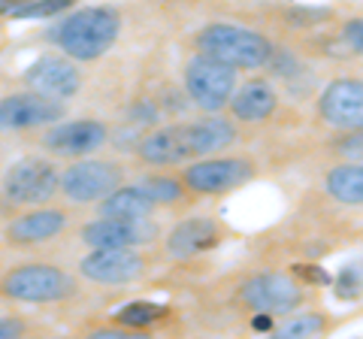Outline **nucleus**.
Segmentation results:
<instances>
[{
	"label": "nucleus",
	"instance_id": "nucleus-1",
	"mask_svg": "<svg viewBox=\"0 0 363 339\" xmlns=\"http://www.w3.org/2000/svg\"><path fill=\"white\" fill-rule=\"evenodd\" d=\"M118 30H121V16L112 6H85L61 21L55 40H58L67 58L97 61L100 55H106L116 46Z\"/></svg>",
	"mask_w": 363,
	"mask_h": 339
},
{
	"label": "nucleus",
	"instance_id": "nucleus-2",
	"mask_svg": "<svg viewBox=\"0 0 363 339\" xmlns=\"http://www.w3.org/2000/svg\"><path fill=\"white\" fill-rule=\"evenodd\" d=\"M197 49L200 55H209V58L233 67V70H257L272 58V43L264 33L240 25H224V21L197 33Z\"/></svg>",
	"mask_w": 363,
	"mask_h": 339
},
{
	"label": "nucleus",
	"instance_id": "nucleus-3",
	"mask_svg": "<svg viewBox=\"0 0 363 339\" xmlns=\"http://www.w3.org/2000/svg\"><path fill=\"white\" fill-rule=\"evenodd\" d=\"M0 294L16 303H61L76 294V279L52 264H25L0 279Z\"/></svg>",
	"mask_w": 363,
	"mask_h": 339
},
{
	"label": "nucleus",
	"instance_id": "nucleus-4",
	"mask_svg": "<svg viewBox=\"0 0 363 339\" xmlns=\"http://www.w3.org/2000/svg\"><path fill=\"white\" fill-rule=\"evenodd\" d=\"M61 191V173L52 161L21 157L4 173V194L18 206H43Z\"/></svg>",
	"mask_w": 363,
	"mask_h": 339
},
{
	"label": "nucleus",
	"instance_id": "nucleus-5",
	"mask_svg": "<svg viewBox=\"0 0 363 339\" xmlns=\"http://www.w3.org/2000/svg\"><path fill=\"white\" fill-rule=\"evenodd\" d=\"M185 91L200 109L218 112L230 104L236 91V70L209 55H197L185 67Z\"/></svg>",
	"mask_w": 363,
	"mask_h": 339
},
{
	"label": "nucleus",
	"instance_id": "nucleus-6",
	"mask_svg": "<svg viewBox=\"0 0 363 339\" xmlns=\"http://www.w3.org/2000/svg\"><path fill=\"white\" fill-rule=\"evenodd\" d=\"M121 179H124V170L116 161L85 157V161H76L61 173V194L73 203H97L109 191H116L121 185Z\"/></svg>",
	"mask_w": 363,
	"mask_h": 339
},
{
	"label": "nucleus",
	"instance_id": "nucleus-7",
	"mask_svg": "<svg viewBox=\"0 0 363 339\" xmlns=\"http://www.w3.org/2000/svg\"><path fill=\"white\" fill-rule=\"evenodd\" d=\"M255 176V164L245 157H203L185 167L182 182H185L194 194H224L245 185Z\"/></svg>",
	"mask_w": 363,
	"mask_h": 339
},
{
	"label": "nucleus",
	"instance_id": "nucleus-8",
	"mask_svg": "<svg viewBox=\"0 0 363 339\" xmlns=\"http://www.w3.org/2000/svg\"><path fill=\"white\" fill-rule=\"evenodd\" d=\"M240 297L255 312L288 315L303 303V288L285 273H257L242 282Z\"/></svg>",
	"mask_w": 363,
	"mask_h": 339
},
{
	"label": "nucleus",
	"instance_id": "nucleus-9",
	"mask_svg": "<svg viewBox=\"0 0 363 339\" xmlns=\"http://www.w3.org/2000/svg\"><path fill=\"white\" fill-rule=\"evenodd\" d=\"M79 273L97 285H130L145 273V257L136 248H91L79 261Z\"/></svg>",
	"mask_w": 363,
	"mask_h": 339
},
{
	"label": "nucleus",
	"instance_id": "nucleus-10",
	"mask_svg": "<svg viewBox=\"0 0 363 339\" xmlns=\"http://www.w3.org/2000/svg\"><path fill=\"white\" fill-rule=\"evenodd\" d=\"M64 118V100L45 97L40 91H21L0 97V130H28Z\"/></svg>",
	"mask_w": 363,
	"mask_h": 339
},
{
	"label": "nucleus",
	"instance_id": "nucleus-11",
	"mask_svg": "<svg viewBox=\"0 0 363 339\" xmlns=\"http://www.w3.org/2000/svg\"><path fill=\"white\" fill-rule=\"evenodd\" d=\"M82 243L91 248H140L157 240V224L149 218H104L82 228Z\"/></svg>",
	"mask_w": 363,
	"mask_h": 339
},
{
	"label": "nucleus",
	"instance_id": "nucleus-12",
	"mask_svg": "<svg viewBox=\"0 0 363 339\" xmlns=\"http://www.w3.org/2000/svg\"><path fill=\"white\" fill-rule=\"evenodd\" d=\"M321 118L339 130H363V79H336L318 100Z\"/></svg>",
	"mask_w": 363,
	"mask_h": 339
},
{
	"label": "nucleus",
	"instance_id": "nucleus-13",
	"mask_svg": "<svg viewBox=\"0 0 363 339\" xmlns=\"http://www.w3.org/2000/svg\"><path fill=\"white\" fill-rule=\"evenodd\" d=\"M109 130L104 121L97 118H79V121H55L43 137V145L55 155L64 157H79V155H91L106 143Z\"/></svg>",
	"mask_w": 363,
	"mask_h": 339
},
{
	"label": "nucleus",
	"instance_id": "nucleus-14",
	"mask_svg": "<svg viewBox=\"0 0 363 339\" xmlns=\"http://www.w3.org/2000/svg\"><path fill=\"white\" fill-rule=\"evenodd\" d=\"M25 82L30 91H40L55 100H70L79 91V85H82V76H79L76 64L70 58L43 55V58H37L25 70Z\"/></svg>",
	"mask_w": 363,
	"mask_h": 339
},
{
	"label": "nucleus",
	"instance_id": "nucleus-15",
	"mask_svg": "<svg viewBox=\"0 0 363 339\" xmlns=\"http://www.w3.org/2000/svg\"><path fill=\"white\" fill-rule=\"evenodd\" d=\"M136 155L152 167H169L191 161V140H188V124H169V128H157L136 143Z\"/></svg>",
	"mask_w": 363,
	"mask_h": 339
},
{
	"label": "nucleus",
	"instance_id": "nucleus-16",
	"mask_svg": "<svg viewBox=\"0 0 363 339\" xmlns=\"http://www.w3.org/2000/svg\"><path fill=\"white\" fill-rule=\"evenodd\" d=\"M218 240L221 230L212 218H185L167 233V255L173 261H191V257L215 248Z\"/></svg>",
	"mask_w": 363,
	"mask_h": 339
},
{
	"label": "nucleus",
	"instance_id": "nucleus-17",
	"mask_svg": "<svg viewBox=\"0 0 363 339\" xmlns=\"http://www.w3.org/2000/svg\"><path fill=\"white\" fill-rule=\"evenodd\" d=\"M67 230V212L64 209H30L25 216H18L6 228V240L13 245H37L49 243L58 233Z\"/></svg>",
	"mask_w": 363,
	"mask_h": 339
},
{
	"label": "nucleus",
	"instance_id": "nucleus-18",
	"mask_svg": "<svg viewBox=\"0 0 363 339\" xmlns=\"http://www.w3.org/2000/svg\"><path fill=\"white\" fill-rule=\"evenodd\" d=\"M230 112L236 121H248V124L267 121L272 112H276V91H272L269 82H260V79L245 82L240 91H233Z\"/></svg>",
	"mask_w": 363,
	"mask_h": 339
},
{
	"label": "nucleus",
	"instance_id": "nucleus-19",
	"mask_svg": "<svg viewBox=\"0 0 363 339\" xmlns=\"http://www.w3.org/2000/svg\"><path fill=\"white\" fill-rule=\"evenodd\" d=\"M188 140H191L194 157H209L236 143V128L230 118H221V116L200 118L194 124H188Z\"/></svg>",
	"mask_w": 363,
	"mask_h": 339
},
{
	"label": "nucleus",
	"instance_id": "nucleus-20",
	"mask_svg": "<svg viewBox=\"0 0 363 339\" xmlns=\"http://www.w3.org/2000/svg\"><path fill=\"white\" fill-rule=\"evenodd\" d=\"M157 203L145 194L140 185H118L116 191L100 200V216L104 218H149Z\"/></svg>",
	"mask_w": 363,
	"mask_h": 339
},
{
	"label": "nucleus",
	"instance_id": "nucleus-21",
	"mask_svg": "<svg viewBox=\"0 0 363 339\" xmlns=\"http://www.w3.org/2000/svg\"><path fill=\"white\" fill-rule=\"evenodd\" d=\"M324 188L333 200L345 203V206H363V164L348 161L333 167L324 179Z\"/></svg>",
	"mask_w": 363,
	"mask_h": 339
},
{
	"label": "nucleus",
	"instance_id": "nucleus-22",
	"mask_svg": "<svg viewBox=\"0 0 363 339\" xmlns=\"http://www.w3.org/2000/svg\"><path fill=\"white\" fill-rule=\"evenodd\" d=\"M167 315V306H157V303H145V300H136V303H128V306H121L116 312V321L121 327H128V330H145V327H152L155 321H161Z\"/></svg>",
	"mask_w": 363,
	"mask_h": 339
},
{
	"label": "nucleus",
	"instance_id": "nucleus-23",
	"mask_svg": "<svg viewBox=\"0 0 363 339\" xmlns=\"http://www.w3.org/2000/svg\"><path fill=\"white\" fill-rule=\"evenodd\" d=\"M140 188L155 203H176V200H182V194H185L182 182H179V179H173V176H149V179H143V182H140Z\"/></svg>",
	"mask_w": 363,
	"mask_h": 339
},
{
	"label": "nucleus",
	"instance_id": "nucleus-24",
	"mask_svg": "<svg viewBox=\"0 0 363 339\" xmlns=\"http://www.w3.org/2000/svg\"><path fill=\"white\" fill-rule=\"evenodd\" d=\"M73 0H28L18 9H13V18H52L70 9Z\"/></svg>",
	"mask_w": 363,
	"mask_h": 339
},
{
	"label": "nucleus",
	"instance_id": "nucleus-25",
	"mask_svg": "<svg viewBox=\"0 0 363 339\" xmlns=\"http://www.w3.org/2000/svg\"><path fill=\"white\" fill-rule=\"evenodd\" d=\"M327 327V318H321V315H303V318H294L288 321L285 327H279V336L281 339H294V336H312V333H321Z\"/></svg>",
	"mask_w": 363,
	"mask_h": 339
},
{
	"label": "nucleus",
	"instance_id": "nucleus-26",
	"mask_svg": "<svg viewBox=\"0 0 363 339\" xmlns=\"http://www.w3.org/2000/svg\"><path fill=\"white\" fill-rule=\"evenodd\" d=\"M336 294L342 300L360 297V294H363V273H357L354 267H345L342 273H339V279H336Z\"/></svg>",
	"mask_w": 363,
	"mask_h": 339
},
{
	"label": "nucleus",
	"instance_id": "nucleus-27",
	"mask_svg": "<svg viewBox=\"0 0 363 339\" xmlns=\"http://www.w3.org/2000/svg\"><path fill=\"white\" fill-rule=\"evenodd\" d=\"M336 152L345 157H363V130H345V137L336 140Z\"/></svg>",
	"mask_w": 363,
	"mask_h": 339
},
{
	"label": "nucleus",
	"instance_id": "nucleus-28",
	"mask_svg": "<svg viewBox=\"0 0 363 339\" xmlns=\"http://www.w3.org/2000/svg\"><path fill=\"white\" fill-rule=\"evenodd\" d=\"M342 37H345V43L351 49L363 55V18H351L345 25V30H342Z\"/></svg>",
	"mask_w": 363,
	"mask_h": 339
},
{
	"label": "nucleus",
	"instance_id": "nucleus-29",
	"mask_svg": "<svg viewBox=\"0 0 363 339\" xmlns=\"http://www.w3.org/2000/svg\"><path fill=\"white\" fill-rule=\"evenodd\" d=\"M130 118L140 121V124H155L157 118H161V112H157L155 104H136V106L130 109Z\"/></svg>",
	"mask_w": 363,
	"mask_h": 339
},
{
	"label": "nucleus",
	"instance_id": "nucleus-30",
	"mask_svg": "<svg viewBox=\"0 0 363 339\" xmlns=\"http://www.w3.org/2000/svg\"><path fill=\"white\" fill-rule=\"evenodd\" d=\"M28 324L18 321V318H0V339H16V336H25Z\"/></svg>",
	"mask_w": 363,
	"mask_h": 339
},
{
	"label": "nucleus",
	"instance_id": "nucleus-31",
	"mask_svg": "<svg viewBox=\"0 0 363 339\" xmlns=\"http://www.w3.org/2000/svg\"><path fill=\"white\" fill-rule=\"evenodd\" d=\"M297 273L303 279H309V282H321V285H330V276L324 273V269H318V267H297Z\"/></svg>",
	"mask_w": 363,
	"mask_h": 339
},
{
	"label": "nucleus",
	"instance_id": "nucleus-32",
	"mask_svg": "<svg viewBox=\"0 0 363 339\" xmlns=\"http://www.w3.org/2000/svg\"><path fill=\"white\" fill-rule=\"evenodd\" d=\"M252 327H255V330H269V327H272V315L257 312V315H255V321H252Z\"/></svg>",
	"mask_w": 363,
	"mask_h": 339
},
{
	"label": "nucleus",
	"instance_id": "nucleus-33",
	"mask_svg": "<svg viewBox=\"0 0 363 339\" xmlns=\"http://www.w3.org/2000/svg\"><path fill=\"white\" fill-rule=\"evenodd\" d=\"M28 0H0V16H13V9H18Z\"/></svg>",
	"mask_w": 363,
	"mask_h": 339
}]
</instances>
